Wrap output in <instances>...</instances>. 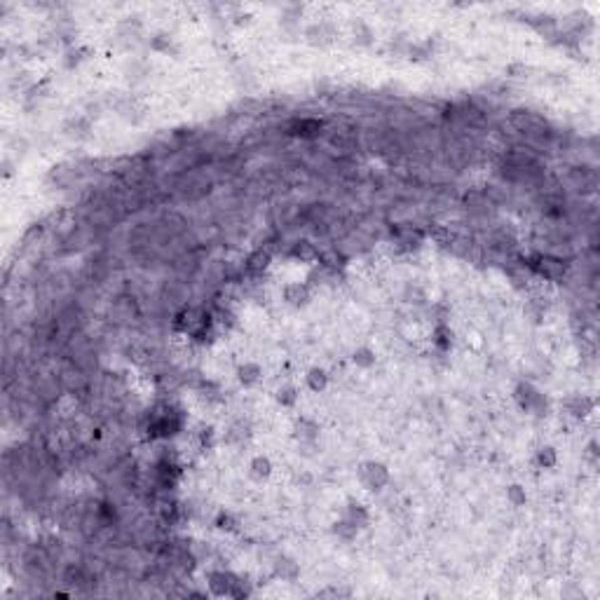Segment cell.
Wrapping results in <instances>:
<instances>
[{
	"label": "cell",
	"mask_w": 600,
	"mask_h": 600,
	"mask_svg": "<svg viewBox=\"0 0 600 600\" xmlns=\"http://www.w3.org/2000/svg\"><path fill=\"white\" fill-rule=\"evenodd\" d=\"M296 134H300V136H317L319 134V122H314V120H303V122L296 124Z\"/></svg>",
	"instance_id": "cell-6"
},
{
	"label": "cell",
	"mask_w": 600,
	"mask_h": 600,
	"mask_svg": "<svg viewBox=\"0 0 600 600\" xmlns=\"http://www.w3.org/2000/svg\"><path fill=\"white\" fill-rule=\"evenodd\" d=\"M310 385H312V389H321V387L326 385V375L321 370H312L310 373Z\"/></svg>",
	"instance_id": "cell-11"
},
{
	"label": "cell",
	"mask_w": 600,
	"mask_h": 600,
	"mask_svg": "<svg viewBox=\"0 0 600 600\" xmlns=\"http://www.w3.org/2000/svg\"><path fill=\"white\" fill-rule=\"evenodd\" d=\"M293 256H300V258H314V249L312 244H307V242H298V247L293 249Z\"/></svg>",
	"instance_id": "cell-9"
},
{
	"label": "cell",
	"mask_w": 600,
	"mask_h": 600,
	"mask_svg": "<svg viewBox=\"0 0 600 600\" xmlns=\"http://www.w3.org/2000/svg\"><path fill=\"white\" fill-rule=\"evenodd\" d=\"M511 122H514V127L518 132L523 134H544V129H546V122L539 115L530 113V110H514L511 113Z\"/></svg>",
	"instance_id": "cell-1"
},
{
	"label": "cell",
	"mask_w": 600,
	"mask_h": 600,
	"mask_svg": "<svg viewBox=\"0 0 600 600\" xmlns=\"http://www.w3.org/2000/svg\"><path fill=\"white\" fill-rule=\"evenodd\" d=\"M254 467H256V474H263V476H267V474H270V462H267V460H256Z\"/></svg>",
	"instance_id": "cell-13"
},
{
	"label": "cell",
	"mask_w": 600,
	"mask_h": 600,
	"mask_svg": "<svg viewBox=\"0 0 600 600\" xmlns=\"http://www.w3.org/2000/svg\"><path fill=\"white\" fill-rule=\"evenodd\" d=\"M534 267H537V272L544 274L546 279H560V277L565 274V265H563V260H558V258H546V256H542Z\"/></svg>",
	"instance_id": "cell-2"
},
{
	"label": "cell",
	"mask_w": 600,
	"mask_h": 600,
	"mask_svg": "<svg viewBox=\"0 0 600 600\" xmlns=\"http://www.w3.org/2000/svg\"><path fill=\"white\" fill-rule=\"evenodd\" d=\"M267 260H270V256H267V254H263V251H256V254L251 256V258H249L247 267H249L251 272H260V270H265Z\"/></svg>",
	"instance_id": "cell-5"
},
{
	"label": "cell",
	"mask_w": 600,
	"mask_h": 600,
	"mask_svg": "<svg viewBox=\"0 0 600 600\" xmlns=\"http://www.w3.org/2000/svg\"><path fill=\"white\" fill-rule=\"evenodd\" d=\"M305 298H307V288L300 286V284L286 288V300H291V303H303Z\"/></svg>",
	"instance_id": "cell-7"
},
{
	"label": "cell",
	"mask_w": 600,
	"mask_h": 600,
	"mask_svg": "<svg viewBox=\"0 0 600 600\" xmlns=\"http://www.w3.org/2000/svg\"><path fill=\"white\" fill-rule=\"evenodd\" d=\"M361 476L368 485L378 488V485H382L387 481V471H385V467H380V464H368V467L361 471Z\"/></svg>",
	"instance_id": "cell-3"
},
{
	"label": "cell",
	"mask_w": 600,
	"mask_h": 600,
	"mask_svg": "<svg viewBox=\"0 0 600 600\" xmlns=\"http://www.w3.org/2000/svg\"><path fill=\"white\" fill-rule=\"evenodd\" d=\"M431 237L438 242V244H450V242H455V237H452L450 230H445V228H431Z\"/></svg>",
	"instance_id": "cell-8"
},
{
	"label": "cell",
	"mask_w": 600,
	"mask_h": 600,
	"mask_svg": "<svg viewBox=\"0 0 600 600\" xmlns=\"http://www.w3.org/2000/svg\"><path fill=\"white\" fill-rule=\"evenodd\" d=\"M256 373H258V368H256V366H249V368H242V370H239V378L244 380V382H254V380H256Z\"/></svg>",
	"instance_id": "cell-12"
},
{
	"label": "cell",
	"mask_w": 600,
	"mask_h": 600,
	"mask_svg": "<svg viewBox=\"0 0 600 600\" xmlns=\"http://www.w3.org/2000/svg\"><path fill=\"white\" fill-rule=\"evenodd\" d=\"M235 586H237V582H235L230 575H225V572H216V575H211V589H214L218 596H223V593H232Z\"/></svg>",
	"instance_id": "cell-4"
},
{
	"label": "cell",
	"mask_w": 600,
	"mask_h": 600,
	"mask_svg": "<svg viewBox=\"0 0 600 600\" xmlns=\"http://www.w3.org/2000/svg\"><path fill=\"white\" fill-rule=\"evenodd\" d=\"M553 460H556V457H553L551 448H544V450L539 452V462H542V464H546V467H549V464H553Z\"/></svg>",
	"instance_id": "cell-14"
},
{
	"label": "cell",
	"mask_w": 600,
	"mask_h": 600,
	"mask_svg": "<svg viewBox=\"0 0 600 600\" xmlns=\"http://www.w3.org/2000/svg\"><path fill=\"white\" fill-rule=\"evenodd\" d=\"M321 263L329 265V267H340V265H343V258H340L336 251H326V254L321 256Z\"/></svg>",
	"instance_id": "cell-10"
}]
</instances>
